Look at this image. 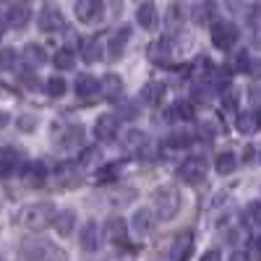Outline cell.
<instances>
[{
    "label": "cell",
    "instance_id": "f546056e",
    "mask_svg": "<svg viewBox=\"0 0 261 261\" xmlns=\"http://www.w3.org/2000/svg\"><path fill=\"white\" fill-rule=\"evenodd\" d=\"M53 65L58 71H71L76 65V53L71 47H60L55 55H53Z\"/></svg>",
    "mask_w": 261,
    "mask_h": 261
},
{
    "label": "cell",
    "instance_id": "d6a6232c",
    "mask_svg": "<svg viewBox=\"0 0 261 261\" xmlns=\"http://www.w3.org/2000/svg\"><path fill=\"white\" fill-rule=\"evenodd\" d=\"M18 84L24 86V89H29V92H37V89H42V81L37 79V73H34V68L29 65L27 71H21L18 73Z\"/></svg>",
    "mask_w": 261,
    "mask_h": 261
},
{
    "label": "cell",
    "instance_id": "836d02e7",
    "mask_svg": "<svg viewBox=\"0 0 261 261\" xmlns=\"http://www.w3.org/2000/svg\"><path fill=\"white\" fill-rule=\"evenodd\" d=\"M45 89H47V94L50 97H63L65 92H68V84H65L60 76H53V79H47V86H45Z\"/></svg>",
    "mask_w": 261,
    "mask_h": 261
},
{
    "label": "cell",
    "instance_id": "5bb4252c",
    "mask_svg": "<svg viewBox=\"0 0 261 261\" xmlns=\"http://www.w3.org/2000/svg\"><path fill=\"white\" fill-rule=\"evenodd\" d=\"M136 24L141 27V29H157V24H160V11H157V6L151 3V0H146V3H141L139 8H136Z\"/></svg>",
    "mask_w": 261,
    "mask_h": 261
},
{
    "label": "cell",
    "instance_id": "ffe728a7",
    "mask_svg": "<svg viewBox=\"0 0 261 261\" xmlns=\"http://www.w3.org/2000/svg\"><path fill=\"white\" fill-rule=\"evenodd\" d=\"M105 235L110 238L113 243H125L128 241V227H125V220L123 217H110V220L105 222Z\"/></svg>",
    "mask_w": 261,
    "mask_h": 261
},
{
    "label": "cell",
    "instance_id": "8992f818",
    "mask_svg": "<svg viewBox=\"0 0 261 261\" xmlns=\"http://www.w3.org/2000/svg\"><path fill=\"white\" fill-rule=\"evenodd\" d=\"M24 251L32 261H65V256L47 241H32L24 246Z\"/></svg>",
    "mask_w": 261,
    "mask_h": 261
},
{
    "label": "cell",
    "instance_id": "52a82bcc",
    "mask_svg": "<svg viewBox=\"0 0 261 261\" xmlns=\"http://www.w3.org/2000/svg\"><path fill=\"white\" fill-rule=\"evenodd\" d=\"M37 27H39V32H45V34L60 32V29L65 27V16L60 13V8L45 6V8L39 11V16H37Z\"/></svg>",
    "mask_w": 261,
    "mask_h": 261
},
{
    "label": "cell",
    "instance_id": "4dcf8cb0",
    "mask_svg": "<svg viewBox=\"0 0 261 261\" xmlns=\"http://www.w3.org/2000/svg\"><path fill=\"white\" fill-rule=\"evenodd\" d=\"M238 167V157L232 154V151H220L214 160V170L220 172V175H230V172H235Z\"/></svg>",
    "mask_w": 261,
    "mask_h": 261
},
{
    "label": "cell",
    "instance_id": "f35d334b",
    "mask_svg": "<svg viewBox=\"0 0 261 261\" xmlns=\"http://www.w3.org/2000/svg\"><path fill=\"white\" fill-rule=\"evenodd\" d=\"M18 128L24 130V134H32V130L37 128V118L34 115H21L18 118Z\"/></svg>",
    "mask_w": 261,
    "mask_h": 261
},
{
    "label": "cell",
    "instance_id": "d6986e66",
    "mask_svg": "<svg viewBox=\"0 0 261 261\" xmlns=\"http://www.w3.org/2000/svg\"><path fill=\"white\" fill-rule=\"evenodd\" d=\"M45 178H47L45 162H29V165H24V170H21V180H24L27 186H42Z\"/></svg>",
    "mask_w": 261,
    "mask_h": 261
},
{
    "label": "cell",
    "instance_id": "30bf717a",
    "mask_svg": "<svg viewBox=\"0 0 261 261\" xmlns=\"http://www.w3.org/2000/svg\"><path fill=\"white\" fill-rule=\"evenodd\" d=\"M123 149L128 151V154L146 157V149H149V139H146V134H141V130H136V128L125 130V136H123Z\"/></svg>",
    "mask_w": 261,
    "mask_h": 261
},
{
    "label": "cell",
    "instance_id": "e0dca14e",
    "mask_svg": "<svg viewBox=\"0 0 261 261\" xmlns=\"http://www.w3.org/2000/svg\"><path fill=\"white\" fill-rule=\"evenodd\" d=\"M29 18H32V8H29L27 3H16V6H11L8 13H6V21H8L11 29H24V27L29 24Z\"/></svg>",
    "mask_w": 261,
    "mask_h": 261
},
{
    "label": "cell",
    "instance_id": "6da1fadb",
    "mask_svg": "<svg viewBox=\"0 0 261 261\" xmlns=\"http://www.w3.org/2000/svg\"><path fill=\"white\" fill-rule=\"evenodd\" d=\"M53 217H55V206L50 201H39V204H29L21 209L16 222L27 230H45L47 225H53Z\"/></svg>",
    "mask_w": 261,
    "mask_h": 261
},
{
    "label": "cell",
    "instance_id": "f1b7e54d",
    "mask_svg": "<svg viewBox=\"0 0 261 261\" xmlns=\"http://www.w3.org/2000/svg\"><path fill=\"white\" fill-rule=\"evenodd\" d=\"M193 144V136L188 130H175L165 139V149H172V151H180V149H188Z\"/></svg>",
    "mask_w": 261,
    "mask_h": 261
},
{
    "label": "cell",
    "instance_id": "7bdbcfd3",
    "mask_svg": "<svg viewBox=\"0 0 261 261\" xmlns=\"http://www.w3.org/2000/svg\"><path fill=\"white\" fill-rule=\"evenodd\" d=\"M230 261H251V256L243 251H235V253H230Z\"/></svg>",
    "mask_w": 261,
    "mask_h": 261
},
{
    "label": "cell",
    "instance_id": "c3c4849f",
    "mask_svg": "<svg viewBox=\"0 0 261 261\" xmlns=\"http://www.w3.org/2000/svg\"><path fill=\"white\" fill-rule=\"evenodd\" d=\"M3 3H6V0H3Z\"/></svg>",
    "mask_w": 261,
    "mask_h": 261
},
{
    "label": "cell",
    "instance_id": "7402d4cb",
    "mask_svg": "<svg viewBox=\"0 0 261 261\" xmlns=\"http://www.w3.org/2000/svg\"><path fill=\"white\" fill-rule=\"evenodd\" d=\"M79 55L84 58V63H97L102 58V45H99V39L94 37H86L79 42Z\"/></svg>",
    "mask_w": 261,
    "mask_h": 261
},
{
    "label": "cell",
    "instance_id": "d4e9b609",
    "mask_svg": "<svg viewBox=\"0 0 261 261\" xmlns=\"http://www.w3.org/2000/svg\"><path fill=\"white\" fill-rule=\"evenodd\" d=\"M53 225H55V230L65 238V235H71L73 232V227H76V214L71 212V209H63V212H55V217H53Z\"/></svg>",
    "mask_w": 261,
    "mask_h": 261
},
{
    "label": "cell",
    "instance_id": "9c48e42d",
    "mask_svg": "<svg viewBox=\"0 0 261 261\" xmlns=\"http://www.w3.org/2000/svg\"><path fill=\"white\" fill-rule=\"evenodd\" d=\"M118 134H120V120H118V115H99L97 118V123H94V136H97V141H113V139H118Z\"/></svg>",
    "mask_w": 261,
    "mask_h": 261
},
{
    "label": "cell",
    "instance_id": "d590c367",
    "mask_svg": "<svg viewBox=\"0 0 261 261\" xmlns=\"http://www.w3.org/2000/svg\"><path fill=\"white\" fill-rule=\"evenodd\" d=\"M222 105H225V110H235V107H238V92L232 89L230 84L222 89Z\"/></svg>",
    "mask_w": 261,
    "mask_h": 261
},
{
    "label": "cell",
    "instance_id": "7dc6e473",
    "mask_svg": "<svg viewBox=\"0 0 261 261\" xmlns=\"http://www.w3.org/2000/svg\"><path fill=\"white\" fill-rule=\"evenodd\" d=\"M0 37H3V27H0Z\"/></svg>",
    "mask_w": 261,
    "mask_h": 261
},
{
    "label": "cell",
    "instance_id": "7a4b0ae2",
    "mask_svg": "<svg viewBox=\"0 0 261 261\" xmlns=\"http://www.w3.org/2000/svg\"><path fill=\"white\" fill-rule=\"evenodd\" d=\"M151 206L160 220H172L180 212V191L175 186H160L151 193Z\"/></svg>",
    "mask_w": 261,
    "mask_h": 261
},
{
    "label": "cell",
    "instance_id": "b9f144b4",
    "mask_svg": "<svg viewBox=\"0 0 261 261\" xmlns=\"http://www.w3.org/2000/svg\"><path fill=\"white\" fill-rule=\"evenodd\" d=\"M201 261H222V253L212 248V251H206V253L201 256Z\"/></svg>",
    "mask_w": 261,
    "mask_h": 261
},
{
    "label": "cell",
    "instance_id": "484cf974",
    "mask_svg": "<svg viewBox=\"0 0 261 261\" xmlns=\"http://www.w3.org/2000/svg\"><path fill=\"white\" fill-rule=\"evenodd\" d=\"M130 227H134L139 235L151 232V227H154V212H151V209H139L134 214V220H130Z\"/></svg>",
    "mask_w": 261,
    "mask_h": 261
},
{
    "label": "cell",
    "instance_id": "f6af8a7d",
    "mask_svg": "<svg viewBox=\"0 0 261 261\" xmlns=\"http://www.w3.org/2000/svg\"><path fill=\"white\" fill-rule=\"evenodd\" d=\"M256 246H258V251H261V238H258V241H256Z\"/></svg>",
    "mask_w": 261,
    "mask_h": 261
},
{
    "label": "cell",
    "instance_id": "2e32d148",
    "mask_svg": "<svg viewBox=\"0 0 261 261\" xmlns=\"http://www.w3.org/2000/svg\"><path fill=\"white\" fill-rule=\"evenodd\" d=\"M79 243H81V248H84V251L94 253V251L102 246V232H99V225H97V222H86V225H84V230H81V235H79Z\"/></svg>",
    "mask_w": 261,
    "mask_h": 261
},
{
    "label": "cell",
    "instance_id": "ba28073f",
    "mask_svg": "<svg viewBox=\"0 0 261 261\" xmlns=\"http://www.w3.org/2000/svg\"><path fill=\"white\" fill-rule=\"evenodd\" d=\"M102 11H105L102 0H76V6H73V13L81 24H94V21H99Z\"/></svg>",
    "mask_w": 261,
    "mask_h": 261
},
{
    "label": "cell",
    "instance_id": "cb8c5ba5",
    "mask_svg": "<svg viewBox=\"0 0 261 261\" xmlns=\"http://www.w3.org/2000/svg\"><path fill=\"white\" fill-rule=\"evenodd\" d=\"M55 175H58V183H63V186H76L81 180V170L73 162H63V165H58Z\"/></svg>",
    "mask_w": 261,
    "mask_h": 261
},
{
    "label": "cell",
    "instance_id": "83f0119b",
    "mask_svg": "<svg viewBox=\"0 0 261 261\" xmlns=\"http://www.w3.org/2000/svg\"><path fill=\"white\" fill-rule=\"evenodd\" d=\"M167 118H170V120H183V123H188V120H193V118H196V110H193V105H191V102L178 99L175 105L170 107Z\"/></svg>",
    "mask_w": 261,
    "mask_h": 261
},
{
    "label": "cell",
    "instance_id": "ab89813d",
    "mask_svg": "<svg viewBox=\"0 0 261 261\" xmlns=\"http://www.w3.org/2000/svg\"><path fill=\"white\" fill-rule=\"evenodd\" d=\"M120 118H128V120H136V118H139V107H136L134 102H125V105L120 107Z\"/></svg>",
    "mask_w": 261,
    "mask_h": 261
},
{
    "label": "cell",
    "instance_id": "4316f807",
    "mask_svg": "<svg viewBox=\"0 0 261 261\" xmlns=\"http://www.w3.org/2000/svg\"><path fill=\"white\" fill-rule=\"evenodd\" d=\"M141 99H144L146 105H151V107H157V105L165 99V84H160V81H149V84H144Z\"/></svg>",
    "mask_w": 261,
    "mask_h": 261
},
{
    "label": "cell",
    "instance_id": "7c38bea8",
    "mask_svg": "<svg viewBox=\"0 0 261 261\" xmlns=\"http://www.w3.org/2000/svg\"><path fill=\"white\" fill-rule=\"evenodd\" d=\"M99 94L107 102H118L123 97V79L118 73H107L105 79H99Z\"/></svg>",
    "mask_w": 261,
    "mask_h": 261
},
{
    "label": "cell",
    "instance_id": "8d00e7d4",
    "mask_svg": "<svg viewBox=\"0 0 261 261\" xmlns=\"http://www.w3.org/2000/svg\"><path fill=\"white\" fill-rule=\"evenodd\" d=\"M246 217H248V222L261 227V201H251L248 209H246Z\"/></svg>",
    "mask_w": 261,
    "mask_h": 261
},
{
    "label": "cell",
    "instance_id": "603a6c76",
    "mask_svg": "<svg viewBox=\"0 0 261 261\" xmlns=\"http://www.w3.org/2000/svg\"><path fill=\"white\" fill-rule=\"evenodd\" d=\"M235 128L241 130V134H246V136L256 134V130L261 128V125H258V113H253V110L238 113V118H235Z\"/></svg>",
    "mask_w": 261,
    "mask_h": 261
},
{
    "label": "cell",
    "instance_id": "74e56055",
    "mask_svg": "<svg viewBox=\"0 0 261 261\" xmlns=\"http://www.w3.org/2000/svg\"><path fill=\"white\" fill-rule=\"evenodd\" d=\"M251 32H253V39L261 45V6H256L251 13Z\"/></svg>",
    "mask_w": 261,
    "mask_h": 261
},
{
    "label": "cell",
    "instance_id": "1f68e13d",
    "mask_svg": "<svg viewBox=\"0 0 261 261\" xmlns=\"http://www.w3.org/2000/svg\"><path fill=\"white\" fill-rule=\"evenodd\" d=\"M24 60H27V65L37 68V65H42V63L47 60V53L42 50V45H27L24 47Z\"/></svg>",
    "mask_w": 261,
    "mask_h": 261
},
{
    "label": "cell",
    "instance_id": "277c9868",
    "mask_svg": "<svg viewBox=\"0 0 261 261\" xmlns=\"http://www.w3.org/2000/svg\"><path fill=\"white\" fill-rule=\"evenodd\" d=\"M206 160L204 157H188L180 167H178V178L188 186H199L206 178Z\"/></svg>",
    "mask_w": 261,
    "mask_h": 261
},
{
    "label": "cell",
    "instance_id": "bcb514c9",
    "mask_svg": "<svg viewBox=\"0 0 261 261\" xmlns=\"http://www.w3.org/2000/svg\"><path fill=\"white\" fill-rule=\"evenodd\" d=\"M258 125H261V113H258Z\"/></svg>",
    "mask_w": 261,
    "mask_h": 261
},
{
    "label": "cell",
    "instance_id": "4fadbf2b",
    "mask_svg": "<svg viewBox=\"0 0 261 261\" xmlns=\"http://www.w3.org/2000/svg\"><path fill=\"white\" fill-rule=\"evenodd\" d=\"M128 39H130V29L128 27H120V29H115L113 34H110V39H107V55H110L113 60H118V58H123V53H125V45H128Z\"/></svg>",
    "mask_w": 261,
    "mask_h": 261
},
{
    "label": "cell",
    "instance_id": "5b68a950",
    "mask_svg": "<svg viewBox=\"0 0 261 261\" xmlns=\"http://www.w3.org/2000/svg\"><path fill=\"white\" fill-rule=\"evenodd\" d=\"M53 139H55V144L63 146V149H79V146L84 144V128H81V125H63V128L55 125Z\"/></svg>",
    "mask_w": 261,
    "mask_h": 261
},
{
    "label": "cell",
    "instance_id": "3957f363",
    "mask_svg": "<svg viewBox=\"0 0 261 261\" xmlns=\"http://www.w3.org/2000/svg\"><path fill=\"white\" fill-rule=\"evenodd\" d=\"M238 39H241V29H238V24H232V21H214L212 24V45L217 50H232L238 45Z\"/></svg>",
    "mask_w": 261,
    "mask_h": 261
},
{
    "label": "cell",
    "instance_id": "44dd1931",
    "mask_svg": "<svg viewBox=\"0 0 261 261\" xmlns=\"http://www.w3.org/2000/svg\"><path fill=\"white\" fill-rule=\"evenodd\" d=\"M191 246H193L191 232H180L175 241H172V246H170V261H186L188 253H191Z\"/></svg>",
    "mask_w": 261,
    "mask_h": 261
},
{
    "label": "cell",
    "instance_id": "e575fe53",
    "mask_svg": "<svg viewBox=\"0 0 261 261\" xmlns=\"http://www.w3.org/2000/svg\"><path fill=\"white\" fill-rule=\"evenodd\" d=\"M16 60H18L16 50H11V47H0V71H11L13 65H16Z\"/></svg>",
    "mask_w": 261,
    "mask_h": 261
},
{
    "label": "cell",
    "instance_id": "60d3db41",
    "mask_svg": "<svg viewBox=\"0 0 261 261\" xmlns=\"http://www.w3.org/2000/svg\"><path fill=\"white\" fill-rule=\"evenodd\" d=\"M115 175V165H107V167H102V172H99V175H97V180L102 183V180H110Z\"/></svg>",
    "mask_w": 261,
    "mask_h": 261
},
{
    "label": "cell",
    "instance_id": "9a60e30c",
    "mask_svg": "<svg viewBox=\"0 0 261 261\" xmlns=\"http://www.w3.org/2000/svg\"><path fill=\"white\" fill-rule=\"evenodd\" d=\"M76 94H79V99H84V102L97 99V97H99V79H94V76H89V73H81V76L76 79Z\"/></svg>",
    "mask_w": 261,
    "mask_h": 261
},
{
    "label": "cell",
    "instance_id": "8fae6325",
    "mask_svg": "<svg viewBox=\"0 0 261 261\" xmlns=\"http://www.w3.org/2000/svg\"><path fill=\"white\" fill-rule=\"evenodd\" d=\"M21 167V151L16 146H0V178H8Z\"/></svg>",
    "mask_w": 261,
    "mask_h": 261
},
{
    "label": "cell",
    "instance_id": "ee69618b",
    "mask_svg": "<svg viewBox=\"0 0 261 261\" xmlns=\"http://www.w3.org/2000/svg\"><path fill=\"white\" fill-rule=\"evenodd\" d=\"M8 120H11V115H8L6 110H0V130H3V128L8 125Z\"/></svg>",
    "mask_w": 261,
    "mask_h": 261
},
{
    "label": "cell",
    "instance_id": "ac0fdd59",
    "mask_svg": "<svg viewBox=\"0 0 261 261\" xmlns=\"http://www.w3.org/2000/svg\"><path fill=\"white\" fill-rule=\"evenodd\" d=\"M193 21L196 24H201V27H209L217 21V6L212 3V0H201V3H196L193 11H191Z\"/></svg>",
    "mask_w": 261,
    "mask_h": 261
}]
</instances>
